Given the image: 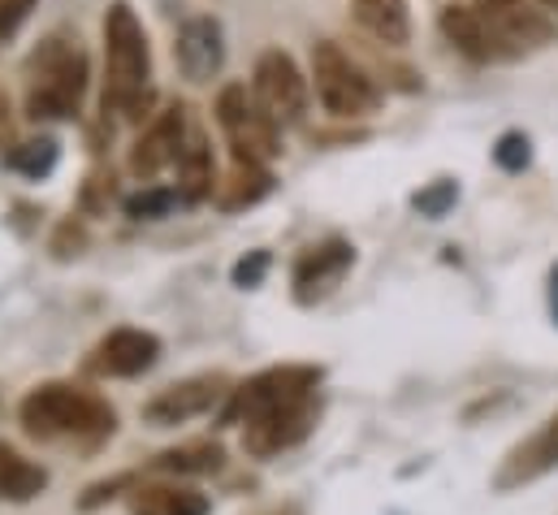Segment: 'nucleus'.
<instances>
[{
  "label": "nucleus",
  "mask_w": 558,
  "mask_h": 515,
  "mask_svg": "<svg viewBox=\"0 0 558 515\" xmlns=\"http://www.w3.org/2000/svg\"><path fill=\"white\" fill-rule=\"evenodd\" d=\"M151 52L135 9L126 0H113L105 13V113H122L126 122H143L151 105Z\"/></svg>",
  "instance_id": "obj_1"
},
{
  "label": "nucleus",
  "mask_w": 558,
  "mask_h": 515,
  "mask_svg": "<svg viewBox=\"0 0 558 515\" xmlns=\"http://www.w3.org/2000/svg\"><path fill=\"white\" fill-rule=\"evenodd\" d=\"M17 420L31 438L39 442H52V438H109L118 416L105 398L87 394L78 386H65V382H48V386H35L22 407H17Z\"/></svg>",
  "instance_id": "obj_2"
},
{
  "label": "nucleus",
  "mask_w": 558,
  "mask_h": 515,
  "mask_svg": "<svg viewBox=\"0 0 558 515\" xmlns=\"http://www.w3.org/2000/svg\"><path fill=\"white\" fill-rule=\"evenodd\" d=\"M87 92V57L70 39H44L39 52L31 57V92H26V118L48 122V118H70L78 113Z\"/></svg>",
  "instance_id": "obj_3"
},
{
  "label": "nucleus",
  "mask_w": 558,
  "mask_h": 515,
  "mask_svg": "<svg viewBox=\"0 0 558 515\" xmlns=\"http://www.w3.org/2000/svg\"><path fill=\"white\" fill-rule=\"evenodd\" d=\"M312 87L316 100L325 105V113L351 122V118H373L381 109V87L373 83V74L351 61L333 39H320L312 48Z\"/></svg>",
  "instance_id": "obj_4"
},
{
  "label": "nucleus",
  "mask_w": 558,
  "mask_h": 515,
  "mask_svg": "<svg viewBox=\"0 0 558 515\" xmlns=\"http://www.w3.org/2000/svg\"><path fill=\"white\" fill-rule=\"evenodd\" d=\"M320 386V369L312 364H281V369H265L252 382L230 390V403L221 411L226 424H256L265 416H274L281 407H294L303 398H316Z\"/></svg>",
  "instance_id": "obj_5"
},
{
  "label": "nucleus",
  "mask_w": 558,
  "mask_h": 515,
  "mask_svg": "<svg viewBox=\"0 0 558 515\" xmlns=\"http://www.w3.org/2000/svg\"><path fill=\"white\" fill-rule=\"evenodd\" d=\"M217 122L234 147V165H269L281 152L278 122L260 109L247 83H226L217 96Z\"/></svg>",
  "instance_id": "obj_6"
},
{
  "label": "nucleus",
  "mask_w": 558,
  "mask_h": 515,
  "mask_svg": "<svg viewBox=\"0 0 558 515\" xmlns=\"http://www.w3.org/2000/svg\"><path fill=\"white\" fill-rule=\"evenodd\" d=\"M252 96L260 100V109H265L278 127H294V122H303V113H307V79H303V70L294 65V57L281 52V48L260 52L256 74H252Z\"/></svg>",
  "instance_id": "obj_7"
},
{
  "label": "nucleus",
  "mask_w": 558,
  "mask_h": 515,
  "mask_svg": "<svg viewBox=\"0 0 558 515\" xmlns=\"http://www.w3.org/2000/svg\"><path fill=\"white\" fill-rule=\"evenodd\" d=\"M437 26H441L446 44H450L459 57L476 61V65H489V61H515L511 48L498 39V31L485 22V13H481L472 0H454V4H446V9L437 13Z\"/></svg>",
  "instance_id": "obj_8"
},
{
  "label": "nucleus",
  "mask_w": 558,
  "mask_h": 515,
  "mask_svg": "<svg viewBox=\"0 0 558 515\" xmlns=\"http://www.w3.org/2000/svg\"><path fill=\"white\" fill-rule=\"evenodd\" d=\"M472 4L485 13V22L511 48V57H524L529 48H542L555 39V22L546 17V9H537L529 0H472Z\"/></svg>",
  "instance_id": "obj_9"
},
{
  "label": "nucleus",
  "mask_w": 558,
  "mask_h": 515,
  "mask_svg": "<svg viewBox=\"0 0 558 515\" xmlns=\"http://www.w3.org/2000/svg\"><path fill=\"white\" fill-rule=\"evenodd\" d=\"M355 248L347 239H325L316 248H307L294 260V299L299 303H320L325 295L338 290V282L351 273Z\"/></svg>",
  "instance_id": "obj_10"
},
{
  "label": "nucleus",
  "mask_w": 558,
  "mask_h": 515,
  "mask_svg": "<svg viewBox=\"0 0 558 515\" xmlns=\"http://www.w3.org/2000/svg\"><path fill=\"white\" fill-rule=\"evenodd\" d=\"M316 416H320V403L316 398H303L294 407H281V411H274V416H265V420H256V424L243 429V451L256 455V459H269L278 451H290V446H299L312 433Z\"/></svg>",
  "instance_id": "obj_11"
},
{
  "label": "nucleus",
  "mask_w": 558,
  "mask_h": 515,
  "mask_svg": "<svg viewBox=\"0 0 558 515\" xmlns=\"http://www.w3.org/2000/svg\"><path fill=\"white\" fill-rule=\"evenodd\" d=\"M156 360H160V338L151 330H135V325L105 334L100 347L92 351V369L100 378H140Z\"/></svg>",
  "instance_id": "obj_12"
},
{
  "label": "nucleus",
  "mask_w": 558,
  "mask_h": 515,
  "mask_svg": "<svg viewBox=\"0 0 558 515\" xmlns=\"http://www.w3.org/2000/svg\"><path fill=\"white\" fill-rule=\"evenodd\" d=\"M186 147V109H165L160 118H151V127L143 130L131 147V173L140 182H151L160 169L178 165Z\"/></svg>",
  "instance_id": "obj_13"
},
{
  "label": "nucleus",
  "mask_w": 558,
  "mask_h": 515,
  "mask_svg": "<svg viewBox=\"0 0 558 515\" xmlns=\"http://www.w3.org/2000/svg\"><path fill=\"white\" fill-rule=\"evenodd\" d=\"M221 394H226V378H221V373L186 378V382H178V386L160 390V394L143 407V416H147L151 424L169 429V424H182V420H195V416L213 411Z\"/></svg>",
  "instance_id": "obj_14"
},
{
  "label": "nucleus",
  "mask_w": 558,
  "mask_h": 515,
  "mask_svg": "<svg viewBox=\"0 0 558 515\" xmlns=\"http://www.w3.org/2000/svg\"><path fill=\"white\" fill-rule=\"evenodd\" d=\"M173 57H178V70H182L191 83H208L213 74H221V65H226V35H221V22L208 17V13L191 17V22L178 31Z\"/></svg>",
  "instance_id": "obj_15"
},
{
  "label": "nucleus",
  "mask_w": 558,
  "mask_h": 515,
  "mask_svg": "<svg viewBox=\"0 0 558 515\" xmlns=\"http://www.w3.org/2000/svg\"><path fill=\"white\" fill-rule=\"evenodd\" d=\"M555 468H558V411L533 433V438H524V442L502 459L494 486H498V490H515V486L542 481V477L555 472Z\"/></svg>",
  "instance_id": "obj_16"
},
{
  "label": "nucleus",
  "mask_w": 558,
  "mask_h": 515,
  "mask_svg": "<svg viewBox=\"0 0 558 515\" xmlns=\"http://www.w3.org/2000/svg\"><path fill=\"white\" fill-rule=\"evenodd\" d=\"M351 9L360 17V26L373 39H381L386 48H403L412 39V9H408V0H351Z\"/></svg>",
  "instance_id": "obj_17"
},
{
  "label": "nucleus",
  "mask_w": 558,
  "mask_h": 515,
  "mask_svg": "<svg viewBox=\"0 0 558 515\" xmlns=\"http://www.w3.org/2000/svg\"><path fill=\"white\" fill-rule=\"evenodd\" d=\"M213 182H217L213 152H208L204 134L195 130V134H186V147H182V156H178V187H173V191H178V200L199 204V200L213 195Z\"/></svg>",
  "instance_id": "obj_18"
},
{
  "label": "nucleus",
  "mask_w": 558,
  "mask_h": 515,
  "mask_svg": "<svg viewBox=\"0 0 558 515\" xmlns=\"http://www.w3.org/2000/svg\"><path fill=\"white\" fill-rule=\"evenodd\" d=\"M131 515H208V499L191 486H140L131 490Z\"/></svg>",
  "instance_id": "obj_19"
},
{
  "label": "nucleus",
  "mask_w": 558,
  "mask_h": 515,
  "mask_svg": "<svg viewBox=\"0 0 558 515\" xmlns=\"http://www.w3.org/2000/svg\"><path fill=\"white\" fill-rule=\"evenodd\" d=\"M48 486V472L31 459H22L13 446L0 442V499H13V503H26L35 499L39 490Z\"/></svg>",
  "instance_id": "obj_20"
},
{
  "label": "nucleus",
  "mask_w": 558,
  "mask_h": 515,
  "mask_svg": "<svg viewBox=\"0 0 558 515\" xmlns=\"http://www.w3.org/2000/svg\"><path fill=\"white\" fill-rule=\"evenodd\" d=\"M269 191H274V173H269V165H234L230 182L221 187V208H226V213L252 208V204H260Z\"/></svg>",
  "instance_id": "obj_21"
},
{
  "label": "nucleus",
  "mask_w": 558,
  "mask_h": 515,
  "mask_svg": "<svg viewBox=\"0 0 558 515\" xmlns=\"http://www.w3.org/2000/svg\"><path fill=\"white\" fill-rule=\"evenodd\" d=\"M221 446L217 442H191V446H182V451H165L160 459H156V468H165V472H217L221 468Z\"/></svg>",
  "instance_id": "obj_22"
},
{
  "label": "nucleus",
  "mask_w": 558,
  "mask_h": 515,
  "mask_svg": "<svg viewBox=\"0 0 558 515\" xmlns=\"http://www.w3.org/2000/svg\"><path fill=\"white\" fill-rule=\"evenodd\" d=\"M9 165L26 178H48L57 169V139H31L9 152Z\"/></svg>",
  "instance_id": "obj_23"
},
{
  "label": "nucleus",
  "mask_w": 558,
  "mask_h": 515,
  "mask_svg": "<svg viewBox=\"0 0 558 515\" xmlns=\"http://www.w3.org/2000/svg\"><path fill=\"white\" fill-rule=\"evenodd\" d=\"M494 165H498L502 173H524V169L533 165V139H529L524 130L498 134V143H494Z\"/></svg>",
  "instance_id": "obj_24"
},
{
  "label": "nucleus",
  "mask_w": 558,
  "mask_h": 515,
  "mask_svg": "<svg viewBox=\"0 0 558 515\" xmlns=\"http://www.w3.org/2000/svg\"><path fill=\"white\" fill-rule=\"evenodd\" d=\"M454 200H459V182L441 178V182H433V187H424V191L412 195V208H416L420 217L437 221V217H446V213L454 208Z\"/></svg>",
  "instance_id": "obj_25"
},
{
  "label": "nucleus",
  "mask_w": 558,
  "mask_h": 515,
  "mask_svg": "<svg viewBox=\"0 0 558 515\" xmlns=\"http://www.w3.org/2000/svg\"><path fill=\"white\" fill-rule=\"evenodd\" d=\"M173 204H178V191H169V187H147V191L126 200V213H131L135 221H156V217H165Z\"/></svg>",
  "instance_id": "obj_26"
},
{
  "label": "nucleus",
  "mask_w": 558,
  "mask_h": 515,
  "mask_svg": "<svg viewBox=\"0 0 558 515\" xmlns=\"http://www.w3.org/2000/svg\"><path fill=\"white\" fill-rule=\"evenodd\" d=\"M265 273H269V252H252L247 260H239L234 264V286H260L265 282Z\"/></svg>",
  "instance_id": "obj_27"
},
{
  "label": "nucleus",
  "mask_w": 558,
  "mask_h": 515,
  "mask_svg": "<svg viewBox=\"0 0 558 515\" xmlns=\"http://www.w3.org/2000/svg\"><path fill=\"white\" fill-rule=\"evenodd\" d=\"M35 0H0V39H9L26 17H31Z\"/></svg>",
  "instance_id": "obj_28"
},
{
  "label": "nucleus",
  "mask_w": 558,
  "mask_h": 515,
  "mask_svg": "<svg viewBox=\"0 0 558 515\" xmlns=\"http://www.w3.org/2000/svg\"><path fill=\"white\" fill-rule=\"evenodd\" d=\"M546 286H550V316H555V325H558V260L550 264V282H546Z\"/></svg>",
  "instance_id": "obj_29"
},
{
  "label": "nucleus",
  "mask_w": 558,
  "mask_h": 515,
  "mask_svg": "<svg viewBox=\"0 0 558 515\" xmlns=\"http://www.w3.org/2000/svg\"><path fill=\"white\" fill-rule=\"evenodd\" d=\"M537 4H546V9H555L558 13V0H537Z\"/></svg>",
  "instance_id": "obj_30"
},
{
  "label": "nucleus",
  "mask_w": 558,
  "mask_h": 515,
  "mask_svg": "<svg viewBox=\"0 0 558 515\" xmlns=\"http://www.w3.org/2000/svg\"><path fill=\"white\" fill-rule=\"evenodd\" d=\"M274 515H299L294 507H281V512H274Z\"/></svg>",
  "instance_id": "obj_31"
}]
</instances>
